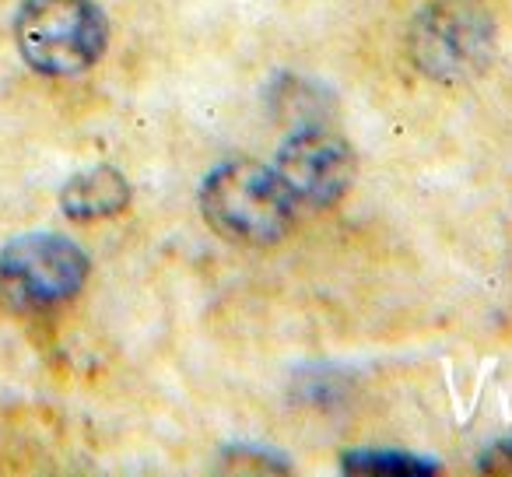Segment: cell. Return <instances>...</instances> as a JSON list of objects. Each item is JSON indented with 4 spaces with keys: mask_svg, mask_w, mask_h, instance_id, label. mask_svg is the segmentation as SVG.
<instances>
[{
    "mask_svg": "<svg viewBox=\"0 0 512 477\" xmlns=\"http://www.w3.org/2000/svg\"><path fill=\"white\" fill-rule=\"evenodd\" d=\"M130 200V186L123 179V172L109 169V165H95L88 172H78L71 183L60 193V204L71 218L78 221H95L120 214Z\"/></svg>",
    "mask_w": 512,
    "mask_h": 477,
    "instance_id": "5b68a950",
    "label": "cell"
},
{
    "mask_svg": "<svg viewBox=\"0 0 512 477\" xmlns=\"http://www.w3.org/2000/svg\"><path fill=\"white\" fill-rule=\"evenodd\" d=\"M88 257L64 235H22L0 253V288L25 309H50L81 292Z\"/></svg>",
    "mask_w": 512,
    "mask_h": 477,
    "instance_id": "3957f363",
    "label": "cell"
},
{
    "mask_svg": "<svg viewBox=\"0 0 512 477\" xmlns=\"http://www.w3.org/2000/svg\"><path fill=\"white\" fill-rule=\"evenodd\" d=\"M274 172L288 186L295 204L330 207L355 183V151L334 130L302 127L285 137Z\"/></svg>",
    "mask_w": 512,
    "mask_h": 477,
    "instance_id": "277c9868",
    "label": "cell"
},
{
    "mask_svg": "<svg viewBox=\"0 0 512 477\" xmlns=\"http://www.w3.org/2000/svg\"><path fill=\"white\" fill-rule=\"evenodd\" d=\"M15 39L32 71L71 78L99 64L109 25L95 0H25L15 18Z\"/></svg>",
    "mask_w": 512,
    "mask_h": 477,
    "instance_id": "7a4b0ae2",
    "label": "cell"
},
{
    "mask_svg": "<svg viewBox=\"0 0 512 477\" xmlns=\"http://www.w3.org/2000/svg\"><path fill=\"white\" fill-rule=\"evenodd\" d=\"M481 470L491 474H512V442H498L481 456Z\"/></svg>",
    "mask_w": 512,
    "mask_h": 477,
    "instance_id": "52a82bcc",
    "label": "cell"
},
{
    "mask_svg": "<svg viewBox=\"0 0 512 477\" xmlns=\"http://www.w3.org/2000/svg\"><path fill=\"white\" fill-rule=\"evenodd\" d=\"M344 470L351 474H393V477H425L435 474L439 463L411 453H390V449H358L344 453Z\"/></svg>",
    "mask_w": 512,
    "mask_h": 477,
    "instance_id": "8992f818",
    "label": "cell"
},
{
    "mask_svg": "<svg viewBox=\"0 0 512 477\" xmlns=\"http://www.w3.org/2000/svg\"><path fill=\"white\" fill-rule=\"evenodd\" d=\"M200 211L207 225L228 243L271 246L292 228L295 197L281 183L274 165L235 158L207 172L200 186Z\"/></svg>",
    "mask_w": 512,
    "mask_h": 477,
    "instance_id": "6da1fadb",
    "label": "cell"
}]
</instances>
